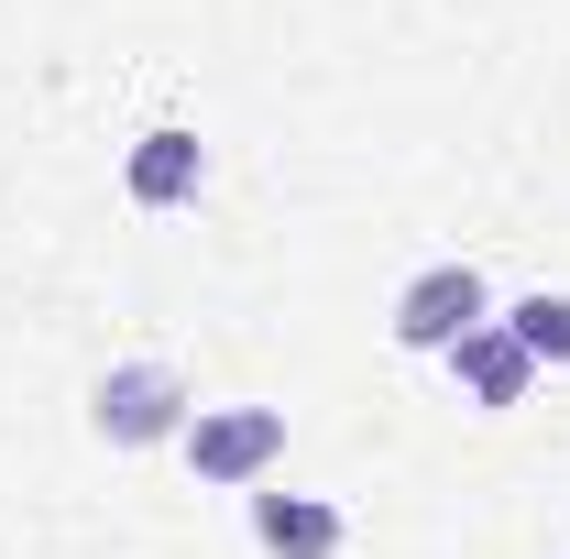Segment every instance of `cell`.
<instances>
[{
    "label": "cell",
    "mask_w": 570,
    "mask_h": 559,
    "mask_svg": "<svg viewBox=\"0 0 570 559\" xmlns=\"http://www.w3.org/2000/svg\"><path fill=\"white\" fill-rule=\"evenodd\" d=\"M198 418V384L165 362V351H132V362H110L99 384H88V439L99 450H176Z\"/></svg>",
    "instance_id": "6da1fadb"
},
{
    "label": "cell",
    "mask_w": 570,
    "mask_h": 559,
    "mask_svg": "<svg viewBox=\"0 0 570 559\" xmlns=\"http://www.w3.org/2000/svg\"><path fill=\"white\" fill-rule=\"evenodd\" d=\"M494 307H504V296H494V275L450 253V264H417V275L395 285V318H384V330H395V351H428V362H439L450 341H472Z\"/></svg>",
    "instance_id": "7a4b0ae2"
},
{
    "label": "cell",
    "mask_w": 570,
    "mask_h": 559,
    "mask_svg": "<svg viewBox=\"0 0 570 559\" xmlns=\"http://www.w3.org/2000/svg\"><path fill=\"white\" fill-rule=\"evenodd\" d=\"M176 450H187V472L209 493H253V483H275V461H285V406H198Z\"/></svg>",
    "instance_id": "3957f363"
},
{
    "label": "cell",
    "mask_w": 570,
    "mask_h": 559,
    "mask_svg": "<svg viewBox=\"0 0 570 559\" xmlns=\"http://www.w3.org/2000/svg\"><path fill=\"white\" fill-rule=\"evenodd\" d=\"M198 187H209V143L187 133V121H154V133H132V154H121V198L132 209H198Z\"/></svg>",
    "instance_id": "277c9868"
},
{
    "label": "cell",
    "mask_w": 570,
    "mask_h": 559,
    "mask_svg": "<svg viewBox=\"0 0 570 559\" xmlns=\"http://www.w3.org/2000/svg\"><path fill=\"white\" fill-rule=\"evenodd\" d=\"M242 527H253V549H264V559H341V549H352V516H341L330 493L253 483V493H242Z\"/></svg>",
    "instance_id": "5b68a950"
},
{
    "label": "cell",
    "mask_w": 570,
    "mask_h": 559,
    "mask_svg": "<svg viewBox=\"0 0 570 559\" xmlns=\"http://www.w3.org/2000/svg\"><path fill=\"white\" fill-rule=\"evenodd\" d=\"M439 362H450L461 406H483V418H504V406H527V384H538V362H527V341H515L504 318H483L472 341H450Z\"/></svg>",
    "instance_id": "8992f818"
},
{
    "label": "cell",
    "mask_w": 570,
    "mask_h": 559,
    "mask_svg": "<svg viewBox=\"0 0 570 559\" xmlns=\"http://www.w3.org/2000/svg\"><path fill=\"white\" fill-rule=\"evenodd\" d=\"M494 318L527 341V362H538V373H570V285H527V296H504Z\"/></svg>",
    "instance_id": "52a82bcc"
}]
</instances>
